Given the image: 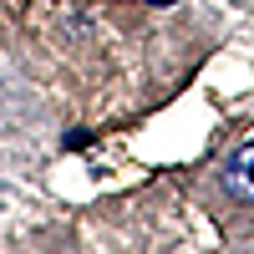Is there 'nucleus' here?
I'll list each match as a JSON object with an SVG mask.
<instances>
[{"instance_id":"1","label":"nucleus","mask_w":254,"mask_h":254,"mask_svg":"<svg viewBox=\"0 0 254 254\" xmlns=\"http://www.w3.org/2000/svg\"><path fill=\"white\" fill-rule=\"evenodd\" d=\"M224 188H229L234 198L254 203V142H244L239 153H229V163H224Z\"/></svg>"}]
</instances>
